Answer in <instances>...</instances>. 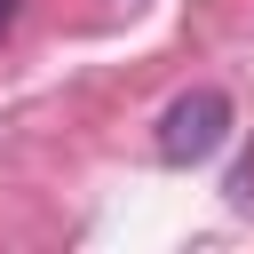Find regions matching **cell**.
I'll list each match as a JSON object with an SVG mask.
<instances>
[{
    "label": "cell",
    "instance_id": "obj_1",
    "mask_svg": "<svg viewBox=\"0 0 254 254\" xmlns=\"http://www.w3.org/2000/svg\"><path fill=\"white\" fill-rule=\"evenodd\" d=\"M222 143H230V95L222 87H190V95L167 103V119H159V159L167 167H198Z\"/></svg>",
    "mask_w": 254,
    "mask_h": 254
},
{
    "label": "cell",
    "instance_id": "obj_2",
    "mask_svg": "<svg viewBox=\"0 0 254 254\" xmlns=\"http://www.w3.org/2000/svg\"><path fill=\"white\" fill-rule=\"evenodd\" d=\"M16 8H24V0H0V32H8V24H16Z\"/></svg>",
    "mask_w": 254,
    "mask_h": 254
}]
</instances>
